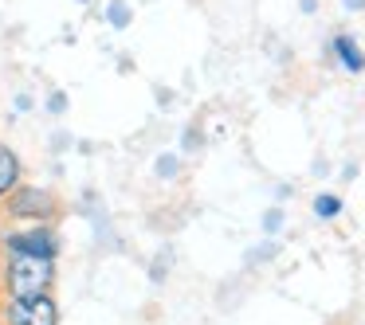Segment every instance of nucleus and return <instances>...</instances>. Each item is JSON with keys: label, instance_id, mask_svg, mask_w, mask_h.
I'll return each mask as SVG.
<instances>
[{"label": "nucleus", "instance_id": "obj_1", "mask_svg": "<svg viewBox=\"0 0 365 325\" xmlns=\"http://www.w3.org/2000/svg\"><path fill=\"white\" fill-rule=\"evenodd\" d=\"M51 282H56V259L9 255V262H4V294H9V298L51 294Z\"/></svg>", "mask_w": 365, "mask_h": 325}, {"label": "nucleus", "instance_id": "obj_2", "mask_svg": "<svg viewBox=\"0 0 365 325\" xmlns=\"http://www.w3.org/2000/svg\"><path fill=\"white\" fill-rule=\"evenodd\" d=\"M4 325H59V302L51 294H36V298H4L0 309Z\"/></svg>", "mask_w": 365, "mask_h": 325}, {"label": "nucleus", "instance_id": "obj_3", "mask_svg": "<svg viewBox=\"0 0 365 325\" xmlns=\"http://www.w3.org/2000/svg\"><path fill=\"white\" fill-rule=\"evenodd\" d=\"M4 212L12 215V220H51V215H59V200L51 196L48 188H36V184H20L16 192L9 196V204H4Z\"/></svg>", "mask_w": 365, "mask_h": 325}, {"label": "nucleus", "instance_id": "obj_4", "mask_svg": "<svg viewBox=\"0 0 365 325\" xmlns=\"http://www.w3.org/2000/svg\"><path fill=\"white\" fill-rule=\"evenodd\" d=\"M9 255H32V259H56L59 255V239L56 231L48 228H28V231H16V235L4 239Z\"/></svg>", "mask_w": 365, "mask_h": 325}, {"label": "nucleus", "instance_id": "obj_5", "mask_svg": "<svg viewBox=\"0 0 365 325\" xmlns=\"http://www.w3.org/2000/svg\"><path fill=\"white\" fill-rule=\"evenodd\" d=\"M330 51L338 55V63L346 67V71H365V51L357 48V40L354 36H334V43H330Z\"/></svg>", "mask_w": 365, "mask_h": 325}, {"label": "nucleus", "instance_id": "obj_6", "mask_svg": "<svg viewBox=\"0 0 365 325\" xmlns=\"http://www.w3.org/2000/svg\"><path fill=\"white\" fill-rule=\"evenodd\" d=\"M20 188V161L9 145L0 142V200H9Z\"/></svg>", "mask_w": 365, "mask_h": 325}, {"label": "nucleus", "instance_id": "obj_7", "mask_svg": "<svg viewBox=\"0 0 365 325\" xmlns=\"http://www.w3.org/2000/svg\"><path fill=\"white\" fill-rule=\"evenodd\" d=\"M314 215L318 220H334V215H341V196H334V192L314 196Z\"/></svg>", "mask_w": 365, "mask_h": 325}, {"label": "nucleus", "instance_id": "obj_8", "mask_svg": "<svg viewBox=\"0 0 365 325\" xmlns=\"http://www.w3.org/2000/svg\"><path fill=\"white\" fill-rule=\"evenodd\" d=\"M106 20H110V28H126L130 24V9L122 4V0H110V4H106Z\"/></svg>", "mask_w": 365, "mask_h": 325}, {"label": "nucleus", "instance_id": "obj_9", "mask_svg": "<svg viewBox=\"0 0 365 325\" xmlns=\"http://www.w3.org/2000/svg\"><path fill=\"white\" fill-rule=\"evenodd\" d=\"M158 176H177V157H158Z\"/></svg>", "mask_w": 365, "mask_h": 325}, {"label": "nucleus", "instance_id": "obj_10", "mask_svg": "<svg viewBox=\"0 0 365 325\" xmlns=\"http://www.w3.org/2000/svg\"><path fill=\"white\" fill-rule=\"evenodd\" d=\"M263 228L279 231V228H283V212H267V215H263Z\"/></svg>", "mask_w": 365, "mask_h": 325}, {"label": "nucleus", "instance_id": "obj_11", "mask_svg": "<svg viewBox=\"0 0 365 325\" xmlns=\"http://www.w3.org/2000/svg\"><path fill=\"white\" fill-rule=\"evenodd\" d=\"M48 106H51V110L59 114V110H63V106H67V98H63V95H51V102H48Z\"/></svg>", "mask_w": 365, "mask_h": 325}, {"label": "nucleus", "instance_id": "obj_12", "mask_svg": "<svg viewBox=\"0 0 365 325\" xmlns=\"http://www.w3.org/2000/svg\"><path fill=\"white\" fill-rule=\"evenodd\" d=\"M341 4H346L349 12H361V9H365V0H341Z\"/></svg>", "mask_w": 365, "mask_h": 325}, {"label": "nucleus", "instance_id": "obj_13", "mask_svg": "<svg viewBox=\"0 0 365 325\" xmlns=\"http://www.w3.org/2000/svg\"><path fill=\"white\" fill-rule=\"evenodd\" d=\"M299 4H302V12H314L318 9V0H299Z\"/></svg>", "mask_w": 365, "mask_h": 325}]
</instances>
